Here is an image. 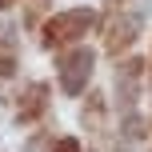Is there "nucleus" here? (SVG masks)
<instances>
[{
  "instance_id": "f03ea898",
  "label": "nucleus",
  "mask_w": 152,
  "mask_h": 152,
  "mask_svg": "<svg viewBox=\"0 0 152 152\" xmlns=\"http://www.w3.org/2000/svg\"><path fill=\"white\" fill-rule=\"evenodd\" d=\"M92 24V12L88 8H76V12H68V16H56L52 24L44 28V40L48 44H64V40H76L84 28Z\"/></svg>"
},
{
  "instance_id": "7ed1b4c3",
  "label": "nucleus",
  "mask_w": 152,
  "mask_h": 152,
  "mask_svg": "<svg viewBox=\"0 0 152 152\" xmlns=\"http://www.w3.org/2000/svg\"><path fill=\"white\" fill-rule=\"evenodd\" d=\"M56 152H80V144H76V140H60V144H56Z\"/></svg>"
},
{
  "instance_id": "f257e3e1",
  "label": "nucleus",
  "mask_w": 152,
  "mask_h": 152,
  "mask_svg": "<svg viewBox=\"0 0 152 152\" xmlns=\"http://www.w3.org/2000/svg\"><path fill=\"white\" fill-rule=\"evenodd\" d=\"M88 72H92V52L88 48H76V52H68L60 60V84L68 96H76V92L88 84Z\"/></svg>"
}]
</instances>
